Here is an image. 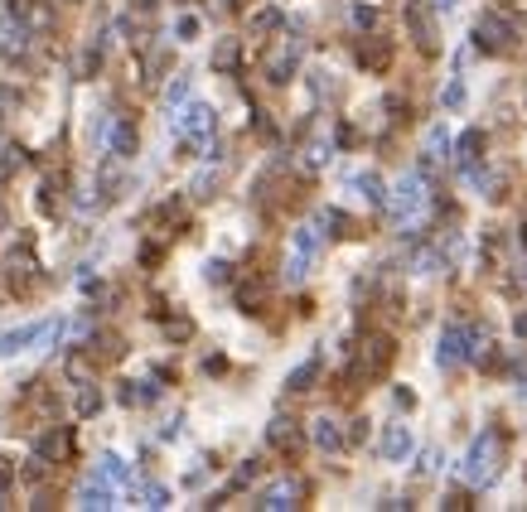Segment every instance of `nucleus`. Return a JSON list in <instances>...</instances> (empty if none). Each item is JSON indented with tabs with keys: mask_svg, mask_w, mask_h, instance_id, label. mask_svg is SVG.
I'll return each mask as SVG.
<instances>
[{
	"mask_svg": "<svg viewBox=\"0 0 527 512\" xmlns=\"http://www.w3.org/2000/svg\"><path fill=\"white\" fill-rule=\"evenodd\" d=\"M499 455H503V435L489 431L479 435L470 445V455H465V464H460V474L470 479V484H494V474H499Z\"/></svg>",
	"mask_w": 527,
	"mask_h": 512,
	"instance_id": "f257e3e1",
	"label": "nucleus"
},
{
	"mask_svg": "<svg viewBox=\"0 0 527 512\" xmlns=\"http://www.w3.org/2000/svg\"><path fill=\"white\" fill-rule=\"evenodd\" d=\"M479 343H484V339H479V329H470V324H450V329L441 334L436 363L450 372V368H460V363H470V358H484V348H479Z\"/></svg>",
	"mask_w": 527,
	"mask_h": 512,
	"instance_id": "f03ea898",
	"label": "nucleus"
},
{
	"mask_svg": "<svg viewBox=\"0 0 527 512\" xmlns=\"http://www.w3.org/2000/svg\"><path fill=\"white\" fill-rule=\"evenodd\" d=\"M513 39H518V25H513L508 15H499V10H484V15H479V25H474V44H479L484 54H508Z\"/></svg>",
	"mask_w": 527,
	"mask_h": 512,
	"instance_id": "7ed1b4c3",
	"label": "nucleus"
},
{
	"mask_svg": "<svg viewBox=\"0 0 527 512\" xmlns=\"http://www.w3.org/2000/svg\"><path fill=\"white\" fill-rule=\"evenodd\" d=\"M421 203H426V189H421V174H407L397 189H392V217H416Z\"/></svg>",
	"mask_w": 527,
	"mask_h": 512,
	"instance_id": "20e7f679",
	"label": "nucleus"
},
{
	"mask_svg": "<svg viewBox=\"0 0 527 512\" xmlns=\"http://www.w3.org/2000/svg\"><path fill=\"white\" fill-rule=\"evenodd\" d=\"M314 251H319V232H314V227H300V232H295V251H290L285 275H290V280H300V275L310 271V261H314Z\"/></svg>",
	"mask_w": 527,
	"mask_h": 512,
	"instance_id": "39448f33",
	"label": "nucleus"
},
{
	"mask_svg": "<svg viewBox=\"0 0 527 512\" xmlns=\"http://www.w3.org/2000/svg\"><path fill=\"white\" fill-rule=\"evenodd\" d=\"M407 25L416 29V44L426 49V54H436V20L421 10V5H407Z\"/></svg>",
	"mask_w": 527,
	"mask_h": 512,
	"instance_id": "423d86ee",
	"label": "nucleus"
},
{
	"mask_svg": "<svg viewBox=\"0 0 527 512\" xmlns=\"http://www.w3.org/2000/svg\"><path fill=\"white\" fill-rule=\"evenodd\" d=\"M382 455H387V459H407V455H412V431H407V426H387V435H382Z\"/></svg>",
	"mask_w": 527,
	"mask_h": 512,
	"instance_id": "0eeeda50",
	"label": "nucleus"
},
{
	"mask_svg": "<svg viewBox=\"0 0 527 512\" xmlns=\"http://www.w3.org/2000/svg\"><path fill=\"white\" fill-rule=\"evenodd\" d=\"M387 363H392V339H373V343H368V353H363V372L373 377V372H382Z\"/></svg>",
	"mask_w": 527,
	"mask_h": 512,
	"instance_id": "6e6552de",
	"label": "nucleus"
},
{
	"mask_svg": "<svg viewBox=\"0 0 527 512\" xmlns=\"http://www.w3.org/2000/svg\"><path fill=\"white\" fill-rule=\"evenodd\" d=\"M479 150H484V131H465L460 145H455V160L465 164V169H474V164H479Z\"/></svg>",
	"mask_w": 527,
	"mask_h": 512,
	"instance_id": "1a4fd4ad",
	"label": "nucleus"
},
{
	"mask_svg": "<svg viewBox=\"0 0 527 512\" xmlns=\"http://www.w3.org/2000/svg\"><path fill=\"white\" fill-rule=\"evenodd\" d=\"M179 131H184V135H208V131H213V111H208V107H189V111H184V121H179Z\"/></svg>",
	"mask_w": 527,
	"mask_h": 512,
	"instance_id": "9d476101",
	"label": "nucleus"
},
{
	"mask_svg": "<svg viewBox=\"0 0 527 512\" xmlns=\"http://www.w3.org/2000/svg\"><path fill=\"white\" fill-rule=\"evenodd\" d=\"M314 372H319V358H310V363H300V368L290 372V392H310V382H314Z\"/></svg>",
	"mask_w": 527,
	"mask_h": 512,
	"instance_id": "9b49d317",
	"label": "nucleus"
},
{
	"mask_svg": "<svg viewBox=\"0 0 527 512\" xmlns=\"http://www.w3.org/2000/svg\"><path fill=\"white\" fill-rule=\"evenodd\" d=\"M271 445H280V450H295V445H300L295 426H290V421H276V426H271Z\"/></svg>",
	"mask_w": 527,
	"mask_h": 512,
	"instance_id": "f8f14e48",
	"label": "nucleus"
},
{
	"mask_svg": "<svg viewBox=\"0 0 527 512\" xmlns=\"http://www.w3.org/2000/svg\"><path fill=\"white\" fill-rule=\"evenodd\" d=\"M83 508H111V488L107 484H87L83 488Z\"/></svg>",
	"mask_w": 527,
	"mask_h": 512,
	"instance_id": "ddd939ff",
	"label": "nucleus"
},
{
	"mask_svg": "<svg viewBox=\"0 0 527 512\" xmlns=\"http://www.w3.org/2000/svg\"><path fill=\"white\" fill-rule=\"evenodd\" d=\"M314 440H319L324 450H339V426H334L329 416H324V421H314Z\"/></svg>",
	"mask_w": 527,
	"mask_h": 512,
	"instance_id": "4468645a",
	"label": "nucleus"
},
{
	"mask_svg": "<svg viewBox=\"0 0 527 512\" xmlns=\"http://www.w3.org/2000/svg\"><path fill=\"white\" fill-rule=\"evenodd\" d=\"M102 479H107V484H121V479H126V464L116 455H102Z\"/></svg>",
	"mask_w": 527,
	"mask_h": 512,
	"instance_id": "2eb2a0df",
	"label": "nucleus"
},
{
	"mask_svg": "<svg viewBox=\"0 0 527 512\" xmlns=\"http://www.w3.org/2000/svg\"><path fill=\"white\" fill-rule=\"evenodd\" d=\"M290 498H295V488H271V493H266V498H261V508H290Z\"/></svg>",
	"mask_w": 527,
	"mask_h": 512,
	"instance_id": "dca6fc26",
	"label": "nucleus"
},
{
	"mask_svg": "<svg viewBox=\"0 0 527 512\" xmlns=\"http://www.w3.org/2000/svg\"><path fill=\"white\" fill-rule=\"evenodd\" d=\"M460 102H465V82L455 78L450 87H445V107H460Z\"/></svg>",
	"mask_w": 527,
	"mask_h": 512,
	"instance_id": "f3484780",
	"label": "nucleus"
},
{
	"mask_svg": "<svg viewBox=\"0 0 527 512\" xmlns=\"http://www.w3.org/2000/svg\"><path fill=\"white\" fill-rule=\"evenodd\" d=\"M436 5H441V10H450V5H460V0H436Z\"/></svg>",
	"mask_w": 527,
	"mask_h": 512,
	"instance_id": "a211bd4d",
	"label": "nucleus"
},
{
	"mask_svg": "<svg viewBox=\"0 0 527 512\" xmlns=\"http://www.w3.org/2000/svg\"><path fill=\"white\" fill-rule=\"evenodd\" d=\"M518 397H527V382H523V387H518Z\"/></svg>",
	"mask_w": 527,
	"mask_h": 512,
	"instance_id": "6ab92c4d",
	"label": "nucleus"
}]
</instances>
